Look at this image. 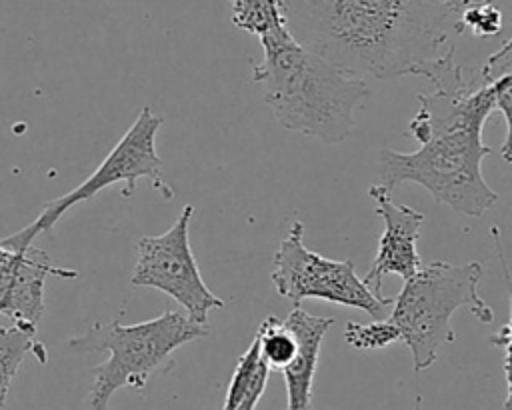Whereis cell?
I'll use <instances>...</instances> for the list:
<instances>
[{"mask_svg": "<svg viewBox=\"0 0 512 410\" xmlns=\"http://www.w3.org/2000/svg\"><path fill=\"white\" fill-rule=\"evenodd\" d=\"M260 358L268 368L282 370L296 354V336L276 316H268L256 330Z\"/></svg>", "mask_w": 512, "mask_h": 410, "instance_id": "13", "label": "cell"}, {"mask_svg": "<svg viewBox=\"0 0 512 410\" xmlns=\"http://www.w3.org/2000/svg\"><path fill=\"white\" fill-rule=\"evenodd\" d=\"M482 128L484 122L468 120L430 136L414 152L382 148L380 186L392 192L400 184L414 182L424 186L438 204L480 218L498 200V192L482 174V162L492 154V148L482 142Z\"/></svg>", "mask_w": 512, "mask_h": 410, "instance_id": "3", "label": "cell"}, {"mask_svg": "<svg viewBox=\"0 0 512 410\" xmlns=\"http://www.w3.org/2000/svg\"><path fill=\"white\" fill-rule=\"evenodd\" d=\"M230 4L232 24L258 38L286 24L280 0H230Z\"/></svg>", "mask_w": 512, "mask_h": 410, "instance_id": "14", "label": "cell"}, {"mask_svg": "<svg viewBox=\"0 0 512 410\" xmlns=\"http://www.w3.org/2000/svg\"><path fill=\"white\" fill-rule=\"evenodd\" d=\"M298 44L354 76L410 70L448 46L454 26L432 0H280Z\"/></svg>", "mask_w": 512, "mask_h": 410, "instance_id": "1", "label": "cell"}, {"mask_svg": "<svg viewBox=\"0 0 512 410\" xmlns=\"http://www.w3.org/2000/svg\"><path fill=\"white\" fill-rule=\"evenodd\" d=\"M282 322L292 330L298 344L294 358L280 370L286 384V410H312L320 346L334 324V318L314 316L298 306Z\"/></svg>", "mask_w": 512, "mask_h": 410, "instance_id": "11", "label": "cell"}, {"mask_svg": "<svg viewBox=\"0 0 512 410\" xmlns=\"http://www.w3.org/2000/svg\"><path fill=\"white\" fill-rule=\"evenodd\" d=\"M368 196L376 202V214L382 218L384 230L378 238L372 266L362 280L374 294H380L386 276L396 274L402 280H408L420 270L422 258L416 242L420 238L424 214L412 206L396 204L390 192L380 184H372Z\"/></svg>", "mask_w": 512, "mask_h": 410, "instance_id": "9", "label": "cell"}, {"mask_svg": "<svg viewBox=\"0 0 512 410\" xmlns=\"http://www.w3.org/2000/svg\"><path fill=\"white\" fill-rule=\"evenodd\" d=\"M486 2H490V0H432V4L438 8V12L454 26L456 34H460V30H458L460 14L468 8H474V6H480Z\"/></svg>", "mask_w": 512, "mask_h": 410, "instance_id": "18", "label": "cell"}, {"mask_svg": "<svg viewBox=\"0 0 512 410\" xmlns=\"http://www.w3.org/2000/svg\"><path fill=\"white\" fill-rule=\"evenodd\" d=\"M48 276L74 280L78 272L54 266L50 256L34 244L26 248L8 246L0 258V316L38 328L44 316V286Z\"/></svg>", "mask_w": 512, "mask_h": 410, "instance_id": "10", "label": "cell"}, {"mask_svg": "<svg viewBox=\"0 0 512 410\" xmlns=\"http://www.w3.org/2000/svg\"><path fill=\"white\" fill-rule=\"evenodd\" d=\"M210 328L192 322L186 314H164L138 322H94L86 332L68 338L66 348L78 354L108 352V358L92 368L94 382L88 392V410H108V402L124 386L142 390L150 374L180 346L208 336Z\"/></svg>", "mask_w": 512, "mask_h": 410, "instance_id": "5", "label": "cell"}, {"mask_svg": "<svg viewBox=\"0 0 512 410\" xmlns=\"http://www.w3.org/2000/svg\"><path fill=\"white\" fill-rule=\"evenodd\" d=\"M260 44L264 56L252 64V82L278 124L326 144L346 140L356 108L370 96L366 80L298 44L286 24L260 36Z\"/></svg>", "mask_w": 512, "mask_h": 410, "instance_id": "2", "label": "cell"}, {"mask_svg": "<svg viewBox=\"0 0 512 410\" xmlns=\"http://www.w3.org/2000/svg\"><path fill=\"white\" fill-rule=\"evenodd\" d=\"M192 216L194 206L186 204L164 234L138 240L130 282L164 292L184 308L192 322L208 326V314L224 308V300L206 286L198 270L190 246Z\"/></svg>", "mask_w": 512, "mask_h": 410, "instance_id": "8", "label": "cell"}, {"mask_svg": "<svg viewBox=\"0 0 512 410\" xmlns=\"http://www.w3.org/2000/svg\"><path fill=\"white\" fill-rule=\"evenodd\" d=\"M502 22L504 18L500 8L494 6L492 2H486V4L464 10L458 18V30L460 32L468 30L472 36H478V38H492L500 34Z\"/></svg>", "mask_w": 512, "mask_h": 410, "instance_id": "17", "label": "cell"}, {"mask_svg": "<svg viewBox=\"0 0 512 410\" xmlns=\"http://www.w3.org/2000/svg\"><path fill=\"white\" fill-rule=\"evenodd\" d=\"M162 122L164 118L160 114H154L150 108H142L132 126L122 134L98 168L70 192L46 202L34 222L4 238L6 244L12 248H26L34 244L36 236L50 232L72 206L94 198L116 182L124 184L122 196L130 198L136 190V182L140 178H148L160 196L172 200L174 190L162 176V158L156 152V132Z\"/></svg>", "mask_w": 512, "mask_h": 410, "instance_id": "6", "label": "cell"}, {"mask_svg": "<svg viewBox=\"0 0 512 410\" xmlns=\"http://www.w3.org/2000/svg\"><path fill=\"white\" fill-rule=\"evenodd\" d=\"M344 340L356 350H378L400 340V334L390 320H376L370 324L346 322Z\"/></svg>", "mask_w": 512, "mask_h": 410, "instance_id": "16", "label": "cell"}, {"mask_svg": "<svg viewBox=\"0 0 512 410\" xmlns=\"http://www.w3.org/2000/svg\"><path fill=\"white\" fill-rule=\"evenodd\" d=\"M270 280L276 292L294 308L302 300L318 298L348 308H358L380 320L392 306V298L374 294L356 274L352 260H332L312 252L304 244V224L294 220L274 252Z\"/></svg>", "mask_w": 512, "mask_h": 410, "instance_id": "7", "label": "cell"}, {"mask_svg": "<svg viewBox=\"0 0 512 410\" xmlns=\"http://www.w3.org/2000/svg\"><path fill=\"white\" fill-rule=\"evenodd\" d=\"M36 330L38 328L16 322L0 326V410L6 404L12 380L26 354L32 352L40 364H46L48 360L44 344L36 340Z\"/></svg>", "mask_w": 512, "mask_h": 410, "instance_id": "12", "label": "cell"}, {"mask_svg": "<svg viewBox=\"0 0 512 410\" xmlns=\"http://www.w3.org/2000/svg\"><path fill=\"white\" fill-rule=\"evenodd\" d=\"M264 366V360L260 358V352H258V342L256 338H252L250 346L246 348V352L240 356L234 372H232V378L228 382V390H226V396H224V404H222V410H236L240 406V402L248 396L260 368Z\"/></svg>", "mask_w": 512, "mask_h": 410, "instance_id": "15", "label": "cell"}, {"mask_svg": "<svg viewBox=\"0 0 512 410\" xmlns=\"http://www.w3.org/2000/svg\"><path fill=\"white\" fill-rule=\"evenodd\" d=\"M268 374H270V368L264 364V366L260 368V372H258V376H256V380H254V384H252L248 396L240 402V406H238L236 410H256V404L260 402V398H262V394H264V390H266Z\"/></svg>", "mask_w": 512, "mask_h": 410, "instance_id": "19", "label": "cell"}, {"mask_svg": "<svg viewBox=\"0 0 512 410\" xmlns=\"http://www.w3.org/2000/svg\"><path fill=\"white\" fill-rule=\"evenodd\" d=\"M482 272L480 262L434 260L404 280L402 290L392 300L388 320L410 348L414 372L430 368L440 348L456 340L450 324L456 310L468 308L482 324L494 320L492 308L478 292Z\"/></svg>", "mask_w": 512, "mask_h": 410, "instance_id": "4", "label": "cell"}]
</instances>
